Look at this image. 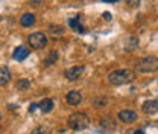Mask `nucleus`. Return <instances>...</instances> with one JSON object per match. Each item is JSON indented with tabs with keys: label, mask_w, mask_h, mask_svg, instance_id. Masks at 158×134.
<instances>
[{
	"label": "nucleus",
	"mask_w": 158,
	"mask_h": 134,
	"mask_svg": "<svg viewBox=\"0 0 158 134\" xmlns=\"http://www.w3.org/2000/svg\"><path fill=\"white\" fill-rule=\"evenodd\" d=\"M108 82L111 85H122V84H128L132 82L135 79V72L131 69H118V70H113L108 73Z\"/></svg>",
	"instance_id": "f257e3e1"
},
{
	"label": "nucleus",
	"mask_w": 158,
	"mask_h": 134,
	"mask_svg": "<svg viewBox=\"0 0 158 134\" xmlns=\"http://www.w3.org/2000/svg\"><path fill=\"white\" fill-rule=\"evenodd\" d=\"M135 69L140 73H152L158 72V58L157 57H144L135 61Z\"/></svg>",
	"instance_id": "f03ea898"
},
{
	"label": "nucleus",
	"mask_w": 158,
	"mask_h": 134,
	"mask_svg": "<svg viewBox=\"0 0 158 134\" xmlns=\"http://www.w3.org/2000/svg\"><path fill=\"white\" fill-rule=\"evenodd\" d=\"M67 125H69V128H72L75 131L85 130L90 125V117L85 113H73L67 119Z\"/></svg>",
	"instance_id": "7ed1b4c3"
},
{
	"label": "nucleus",
	"mask_w": 158,
	"mask_h": 134,
	"mask_svg": "<svg viewBox=\"0 0 158 134\" xmlns=\"http://www.w3.org/2000/svg\"><path fill=\"white\" fill-rule=\"evenodd\" d=\"M47 37L43 34V32H35V34H31L27 37V44L31 46V49L34 50H41L47 46Z\"/></svg>",
	"instance_id": "20e7f679"
},
{
	"label": "nucleus",
	"mask_w": 158,
	"mask_h": 134,
	"mask_svg": "<svg viewBox=\"0 0 158 134\" xmlns=\"http://www.w3.org/2000/svg\"><path fill=\"white\" fill-rule=\"evenodd\" d=\"M117 119L122 123H125V125H131V123L137 122L138 116H137V113L132 111V110H122V111H118Z\"/></svg>",
	"instance_id": "39448f33"
},
{
	"label": "nucleus",
	"mask_w": 158,
	"mask_h": 134,
	"mask_svg": "<svg viewBox=\"0 0 158 134\" xmlns=\"http://www.w3.org/2000/svg\"><path fill=\"white\" fill-rule=\"evenodd\" d=\"M84 73V67L82 66H73V67H70V69H67L65 70V79L67 81H70V82H75L76 79H79V76Z\"/></svg>",
	"instance_id": "423d86ee"
},
{
	"label": "nucleus",
	"mask_w": 158,
	"mask_h": 134,
	"mask_svg": "<svg viewBox=\"0 0 158 134\" xmlns=\"http://www.w3.org/2000/svg\"><path fill=\"white\" fill-rule=\"evenodd\" d=\"M65 101H67V104H69V105L76 107V105H79V104L82 102V93H81L79 90H72V92H69V93H67Z\"/></svg>",
	"instance_id": "0eeeda50"
},
{
	"label": "nucleus",
	"mask_w": 158,
	"mask_h": 134,
	"mask_svg": "<svg viewBox=\"0 0 158 134\" xmlns=\"http://www.w3.org/2000/svg\"><path fill=\"white\" fill-rule=\"evenodd\" d=\"M141 111L146 115H155L158 111V101H146L141 105Z\"/></svg>",
	"instance_id": "6e6552de"
},
{
	"label": "nucleus",
	"mask_w": 158,
	"mask_h": 134,
	"mask_svg": "<svg viewBox=\"0 0 158 134\" xmlns=\"http://www.w3.org/2000/svg\"><path fill=\"white\" fill-rule=\"evenodd\" d=\"M53 105H55V101L50 99V97H46V99H43L41 102H38V108L43 113H50V111L53 110Z\"/></svg>",
	"instance_id": "1a4fd4ad"
},
{
	"label": "nucleus",
	"mask_w": 158,
	"mask_h": 134,
	"mask_svg": "<svg viewBox=\"0 0 158 134\" xmlns=\"http://www.w3.org/2000/svg\"><path fill=\"white\" fill-rule=\"evenodd\" d=\"M20 24L23 28H31L35 24V15L31 14V12H24L21 17H20Z\"/></svg>",
	"instance_id": "9d476101"
},
{
	"label": "nucleus",
	"mask_w": 158,
	"mask_h": 134,
	"mask_svg": "<svg viewBox=\"0 0 158 134\" xmlns=\"http://www.w3.org/2000/svg\"><path fill=\"white\" fill-rule=\"evenodd\" d=\"M29 55V50L24 47V46H19L15 50H14V59L15 61H23V59H26Z\"/></svg>",
	"instance_id": "9b49d317"
},
{
	"label": "nucleus",
	"mask_w": 158,
	"mask_h": 134,
	"mask_svg": "<svg viewBox=\"0 0 158 134\" xmlns=\"http://www.w3.org/2000/svg\"><path fill=\"white\" fill-rule=\"evenodd\" d=\"M11 81V72L8 67H0V85H5Z\"/></svg>",
	"instance_id": "f8f14e48"
},
{
	"label": "nucleus",
	"mask_w": 158,
	"mask_h": 134,
	"mask_svg": "<svg viewBox=\"0 0 158 134\" xmlns=\"http://www.w3.org/2000/svg\"><path fill=\"white\" fill-rule=\"evenodd\" d=\"M64 32H65L64 28L59 26V24H50V26H49V34H50L52 37H55V38H56V37H62Z\"/></svg>",
	"instance_id": "ddd939ff"
},
{
	"label": "nucleus",
	"mask_w": 158,
	"mask_h": 134,
	"mask_svg": "<svg viewBox=\"0 0 158 134\" xmlns=\"http://www.w3.org/2000/svg\"><path fill=\"white\" fill-rule=\"evenodd\" d=\"M69 26L75 31V32H84V28L81 26V23H79V19H70L69 20Z\"/></svg>",
	"instance_id": "4468645a"
},
{
	"label": "nucleus",
	"mask_w": 158,
	"mask_h": 134,
	"mask_svg": "<svg viewBox=\"0 0 158 134\" xmlns=\"http://www.w3.org/2000/svg\"><path fill=\"white\" fill-rule=\"evenodd\" d=\"M31 89V81L29 79H19L17 82V90L19 92H26Z\"/></svg>",
	"instance_id": "2eb2a0df"
},
{
	"label": "nucleus",
	"mask_w": 158,
	"mask_h": 134,
	"mask_svg": "<svg viewBox=\"0 0 158 134\" xmlns=\"http://www.w3.org/2000/svg\"><path fill=\"white\" fill-rule=\"evenodd\" d=\"M100 127L102 128H106V130H113L114 128V122H113V119L111 117H103V119H100Z\"/></svg>",
	"instance_id": "dca6fc26"
},
{
	"label": "nucleus",
	"mask_w": 158,
	"mask_h": 134,
	"mask_svg": "<svg viewBox=\"0 0 158 134\" xmlns=\"http://www.w3.org/2000/svg\"><path fill=\"white\" fill-rule=\"evenodd\" d=\"M31 134H52V130L49 128V127H46V125H41V127H37V128H34Z\"/></svg>",
	"instance_id": "f3484780"
},
{
	"label": "nucleus",
	"mask_w": 158,
	"mask_h": 134,
	"mask_svg": "<svg viewBox=\"0 0 158 134\" xmlns=\"http://www.w3.org/2000/svg\"><path fill=\"white\" fill-rule=\"evenodd\" d=\"M49 55H50V58H49L47 61H44V66H50L52 63H55V61L58 59V54H56V52H50Z\"/></svg>",
	"instance_id": "a211bd4d"
},
{
	"label": "nucleus",
	"mask_w": 158,
	"mask_h": 134,
	"mask_svg": "<svg viewBox=\"0 0 158 134\" xmlns=\"http://www.w3.org/2000/svg\"><path fill=\"white\" fill-rule=\"evenodd\" d=\"M105 105H106V99H105V97H103V99H98V101H96V107H98V108H100V107H105Z\"/></svg>",
	"instance_id": "6ab92c4d"
},
{
	"label": "nucleus",
	"mask_w": 158,
	"mask_h": 134,
	"mask_svg": "<svg viewBox=\"0 0 158 134\" xmlns=\"http://www.w3.org/2000/svg\"><path fill=\"white\" fill-rule=\"evenodd\" d=\"M128 5H129V6H132V8H135V6L140 5V2H131V0H129V2H128Z\"/></svg>",
	"instance_id": "aec40b11"
},
{
	"label": "nucleus",
	"mask_w": 158,
	"mask_h": 134,
	"mask_svg": "<svg viewBox=\"0 0 158 134\" xmlns=\"http://www.w3.org/2000/svg\"><path fill=\"white\" fill-rule=\"evenodd\" d=\"M103 19L106 20V21H110L111 20V14L110 12H103Z\"/></svg>",
	"instance_id": "412c9836"
},
{
	"label": "nucleus",
	"mask_w": 158,
	"mask_h": 134,
	"mask_svg": "<svg viewBox=\"0 0 158 134\" xmlns=\"http://www.w3.org/2000/svg\"><path fill=\"white\" fill-rule=\"evenodd\" d=\"M37 107H38V104H32V105L29 107V113H32V111H34V110H35Z\"/></svg>",
	"instance_id": "4be33fe9"
},
{
	"label": "nucleus",
	"mask_w": 158,
	"mask_h": 134,
	"mask_svg": "<svg viewBox=\"0 0 158 134\" xmlns=\"http://www.w3.org/2000/svg\"><path fill=\"white\" fill-rule=\"evenodd\" d=\"M0 120H2V113H0Z\"/></svg>",
	"instance_id": "5701e85b"
}]
</instances>
